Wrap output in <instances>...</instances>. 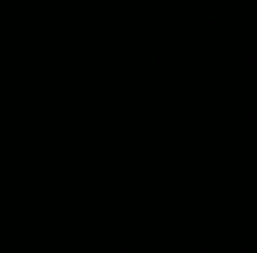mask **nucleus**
I'll return each instance as SVG.
<instances>
[]
</instances>
